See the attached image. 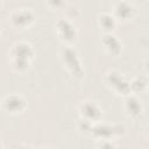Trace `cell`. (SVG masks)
<instances>
[{
    "instance_id": "cell-10",
    "label": "cell",
    "mask_w": 149,
    "mask_h": 149,
    "mask_svg": "<svg viewBox=\"0 0 149 149\" xmlns=\"http://www.w3.org/2000/svg\"><path fill=\"white\" fill-rule=\"evenodd\" d=\"M112 14L118 21H129L135 16L136 8L132 2L127 0H120L115 3Z\"/></svg>"
},
{
    "instance_id": "cell-17",
    "label": "cell",
    "mask_w": 149,
    "mask_h": 149,
    "mask_svg": "<svg viewBox=\"0 0 149 149\" xmlns=\"http://www.w3.org/2000/svg\"><path fill=\"white\" fill-rule=\"evenodd\" d=\"M0 1H1V0H0Z\"/></svg>"
},
{
    "instance_id": "cell-11",
    "label": "cell",
    "mask_w": 149,
    "mask_h": 149,
    "mask_svg": "<svg viewBox=\"0 0 149 149\" xmlns=\"http://www.w3.org/2000/svg\"><path fill=\"white\" fill-rule=\"evenodd\" d=\"M101 42H102L106 51L113 56H118L122 51V42L113 33H105L102 35Z\"/></svg>"
},
{
    "instance_id": "cell-14",
    "label": "cell",
    "mask_w": 149,
    "mask_h": 149,
    "mask_svg": "<svg viewBox=\"0 0 149 149\" xmlns=\"http://www.w3.org/2000/svg\"><path fill=\"white\" fill-rule=\"evenodd\" d=\"M47 5L49 6V8L51 9H61L63 7H65L66 0H45Z\"/></svg>"
},
{
    "instance_id": "cell-8",
    "label": "cell",
    "mask_w": 149,
    "mask_h": 149,
    "mask_svg": "<svg viewBox=\"0 0 149 149\" xmlns=\"http://www.w3.org/2000/svg\"><path fill=\"white\" fill-rule=\"evenodd\" d=\"M56 30L58 37L65 44H72L78 35L76 26L68 19H59L56 22Z\"/></svg>"
},
{
    "instance_id": "cell-7",
    "label": "cell",
    "mask_w": 149,
    "mask_h": 149,
    "mask_svg": "<svg viewBox=\"0 0 149 149\" xmlns=\"http://www.w3.org/2000/svg\"><path fill=\"white\" fill-rule=\"evenodd\" d=\"M1 108L9 114H20L26 111L27 101L21 94H17V93L8 94L2 99Z\"/></svg>"
},
{
    "instance_id": "cell-13",
    "label": "cell",
    "mask_w": 149,
    "mask_h": 149,
    "mask_svg": "<svg viewBox=\"0 0 149 149\" xmlns=\"http://www.w3.org/2000/svg\"><path fill=\"white\" fill-rule=\"evenodd\" d=\"M129 83H130V92L134 94L146 91L148 86V79L146 76H137L132 80H129Z\"/></svg>"
},
{
    "instance_id": "cell-9",
    "label": "cell",
    "mask_w": 149,
    "mask_h": 149,
    "mask_svg": "<svg viewBox=\"0 0 149 149\" xmlns=\"http://www.w3.org/2000/svg\"><path fill=\"white\" fill-rule=\"evenodd\" d=\"M123 108L126 114L132 118V119H137L142 115L143 113V105L142 101L140 100V98L134 94V93H129L127 95H125V101H123Z\"/></svg>"
},
{
    "instance_id": "cell-4",
    "label": "cell",
    "mask_w": 149,
    "mask_h": 149,
    "mask_svg": "<svg viewBox=\"0 0 149 149\" xmlns=\"http://www.w3.org/2000/svg\"><path fill=\"white\" fill-rule=\"evenodd\" d=\"M105 83L112 91H114L119 95L125 97L132 93L129 80L118 70H108L105 73Z\"/></svg>"
},
{
    "instance_id": "cell-15",
    "label": "cell",
    "mask_w": 149,
    "mask_h": 149,
    "mask_svg": "<svg viewBox=\"0 0 149 149\" xmlns=\"http://www.w3.org/2000/svg\"><path fill=\"white\" fill-rule=\"evenodd\" d=\"M0 147H2V143H1V141H0Z\"/></svg>"
},
{
    "instance_id": "cell-5",
    "label": "cell",
    "mask_w": 149,
    "mask_h": 149,
    "mask_svg": "<svg viewBox=\"0 0 149 149\" xmlns=\"http://www.w3.org/2000/svg\"><path fill=\"white\" fill-rule=\"evenodd\" d=\"M78 112H79L80 119L90 123L99 122L102 120V116H104L101 107L93 100L81 101L78 106Z\"/></svg>"
},
{
    "instance_id": "cell-12",
    "label": "cell",
    "mask_w": 149,
    "mask_h": 149,
    "mask_svg": "<svg viewBox=\"0 0 149 149\" xmlns=\"http://www.w3.org/2000/svg\"><path fill=\"white\" fill-rule=\"evenodd\" d=\"M98 22L105 33H113L114 28L116 27L118 20L112 13H101L98 17Z\"/></svg>"
},
{
    "instance_id": "cell-1",
    "label": "cell",
    "mask_w": 149,
    "mask_h": 149,
    "mask_svg": "<svg viewBox=\"0 0 149 149\" xmlns=\"http://www.w3.org/2000/svg\"><path fill=\"white\" fill-rule=\"evenodd\" d=\"M34 48L30 43L26 41L16 42L12 45L9 51V63L13 70L16 72H24L31 65L34 59Z\"/></svg>"
},
{
    "instance_id": "cell-6",
    "label": "cell",
    "mask_w": 149,
    "mask_h": 149,
    "mask_svg": "<svg viewBox=\"0 0 149 149\" xmlns=\"http://www.w3.org/2000/svg\"><path fill=\"white\" fill-rule=\"evenodd\" d=\"M10 24L16 29L29 28L35 21V14L30 8H17L8 17Z\"/></svg>"
},
{
    "instance_id": "cell-3",
    "label": "cell",
    "mask_w": 149,
    "mask_h": 149,
    "mask_svg": "<svg viewBox=\"0 0 149 149\" xmlns=\"http://www.w3.org/2000/svg\"><path fill=\"white\" fill-rule=\"evenodd\" d=\"M125 132L126 128L122 125H107L99 121L95 123H90L86 134H90L91 136L97 139V141H100V140H114L115 137L123 135Z\"/></svg>"
},
{
    "instance_id": "cell-16",
    "label": "cell",
    "mask_w": 149,
    "mask_h": 149,
    "mask_svg": "<svg viewBox=\"0 0 149 149\" xmlns=\"http://www.w3.org/2000/svg\"><path fill=\"white\" fill-rule=\"evenodd\" d=\"M0 31H1V27H0Z\"/></svg>"
},
{
    "instance_id": "cell-2",
    "label": "cell",
    "mask_w": 149,
    "mask_h": 149,
    "mask_svg": "<svg viewBox=\"0 0 149 149\" xmlns=\"http://www.w3.org/2000/svg\"><path fill=\"white\" fill-rule=\"evenodd\" d=\"M59 57L66 70L76 78L84 77V66L79 54L71 44H65L59 51Z\"/></svg>"
}]
</instances>
